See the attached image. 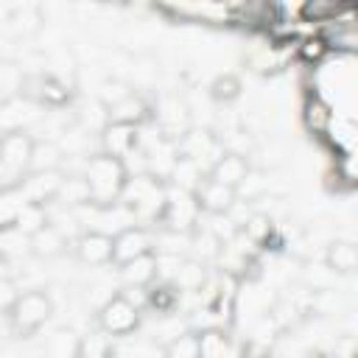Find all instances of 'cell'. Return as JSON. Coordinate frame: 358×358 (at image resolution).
<instances>
[{
    "instance_id": "cell-1",
    "label": "cell",
    "mask_w": 358,
    "mask_h": 358,
    "mask_svg": "<svg viewBox=\"0 0 358 358\" xmlns=\"http://www.w3.org/2000/svg\"><path fill=\"white\" fill-rule=\"evenodd\" d=\"M84 182H87L90 201L98 204V207H109L123 193V187H126L129 179H126V168H123V162L117 157L98 154V157L87 159Z\"/></svg>"
},
{
    "instance_id": "cell-27",
    "label": "cell",
    "mask_w": 358,
    "mask_h": 358,
    "mask_svg": "<svg viewBox=\"0 0 358 358\" xmlns=\"http://www.w3.org/2000/svg\"><path fill=\"white\" fill-rule=\"evenodd\" d=\"M103 358H117V355H112V352H109V355H103Z\"/></svg>"
},
{
    "instance_id": "cell-4",
    "label": "cell",
    "mask_w": 358,
    "mask_h": 358,
    "mask_svg": "<svg viewBox=\"0 0 358 358\" xmlns=\"http://www.w3.org/2000/svg\"><path fill=\"white\" fill-rule=\"evenodd\" d=\"M123 193L129 199V210L137 215H154L165 204V190L154 176H134L126 182Z\"/></svg>"
},
{
    "instance_id": "cell-22",
    "label": "cell",
    "mask_w": 358,
    "mask_h": 358,
    "mask_svg": "<svg viewBox=\"0 0 358 358\" xmlns=\"http://www.w3.org/2000/svg\"><path fill=\"white\" fill-rule=\"evenodd\" d=\"M165 358H199L196 336H176L171 347H165Z\"/></svg>"
},
{
    "instance_id": "cell-17",
    "label": "cell",
    "mask_w": 358,
    "mask_h": 358,
    "mask_svg": "<svg viewBox=\"0 0 358 358\" xmlns=\"http://www.w3.org/2000/svg\"><path fill=\"white\" fill-rule=\"evenodd\" d=\"M327 266L333 268V271H355V266H358V249H355V243H350V241H336V243H330V249H327Z\"/></svg>"
},
{
    "instance_id": "cell-2",
    "label": "cell",
    "mask_w": 358,
    "mask_h": 358,
    "mask_svg": "<svg viewBox=\"0 0 358 358\" xmlns=\"http://www.w3.org/2000/svg\"><path fill=\"white\" fill-rule=\"evenodd\" d=\"M50 310H53V302L45 291H28V294L17 296V302L8 310V319L20 336H31L34 330H39L48 322Z\"/></svg>"
},
{
    "instance_id": "cell-12",
    "label": "cell",
    "mask_w": 358,
    "mask_h": 358,
    "mask_svg": "<svg viewBox=\"0 0 358 358\" xmlns=\"http://www.w3.org/2000/svg\"><path fill=\"white\" fill-rule=\"evenodd\" d=\"M59 187H62V176L56 171H42V173H34L31 179H25L22 193L28 196L31 204H45L48 199H56Z\"/></svg>"
},
{
    "instance_id": "cell-5",
    "label": "cell",
    "mask_w": 358,
    "mask_h": 358,
    "mask_svg": "<svg viewBox=\"0 0 358 358\" xmlns=\"http://www.w3.org/2000/svg\"><path fill=\"white\" fill-rule=\"evenodd\" d=\"M162 210H165V221H168V227L179 232V229H187V227L196 224L199 201H196V196H193L190 190L179 187V190H173V193H165V204H162Z\"/></svg>"
},
{
    "instance_id": "cell-10",
    "label": "cell",
    "mask_w": 358,
    "mask_h": 358,
    "mask_svg": "<svg viewBox=\"0 0 358 358\" xmlns=\"http://www.w3.org/2000/svg\"><path fill=\"white\" fill-rule=\"evenodd\" d=\"M179 148H182L185 159H190L193 165H201V159H210V165H213L224 154L221 145H218V140L210 131H187Z\"/></svg>"
},
{
    "instance_id": "cell-8",
    "label": "cell",
    "mask_w": 358,
    "mask_h": 358,
    "mask_svg": "<svg viewBox=\"0 0 358 358\" xmlns=\"http://www.w3.org/2000/svg\"><path fill=\"white\" fill-rule=\"evenodd\" d=\"M246 176H249V165H246L243 154H232V151H227V154H221V157L210 165V176H207V179H213V182H218V185H227V187L238 190V187L243 185Z\"/></svg>"
},
{
    "instance_id": "cell-26",
    "label": "cell",
    "mask_w": 358,
    "mask_h": 358,
    "mask_svg": "<svg viewBox=\"0 0 358 358\" xmlns=\"http://www.w3.org/2000/svg\"><path fill=\"white\" fill-rule=\"evenodd\" d=\"M76 358H90V355H84V352H81V355H76Z\"/></svg>"
},
{
    "instance_id": "cell-9",
    "label": "cell",
    "mask_w": 358,
    "mask_h": 358,
    "mask_svg": "<svg viewBox=\"0 0 358 358\" xmlns=\"http://www.w3.org/2000/svg\"><path fill=\"white\" fill-rule=\"evenodd\" d=\"M196 201H199V210H207L213 215H221V213H229L232 204H235V190L227 187V185H218L213 179H204L196 190Z\"/></svg>"
},
{
    "instance_id": "cell-25",
    "label": "cell",
    "mask_w": 358,
    "mask_h": 358,
    "mask_svg": "<svg viewBox=\"0 0 358 358\" xmlns=\"http://www.w3.org/2000/svg\"><path fill=\"white\" fill-rule=\"evenodd\" d=\"M20 291L8 277H0V310H11V305L17 302Z\"/></svg>"
},
{
    "instance_id": "cell-6",
    "label": "cell",
    "mask_w": 358,
    "mask_h": 358,
    "mask_svg": "<svg viewBox=\"0 0 358 358\" xmlns=\"http://www.w3.org/2000/svg\"><path fill=\"white\" fill-rule=\"evenodd\" d=\"M143 255H151V238L145 229L126 227L112 238V260H117L120 266L134 257H143Z\"/></svg>"
},
{
    "instance_id": "cell-24",
    "label": "cell",
    "mask_w": 358,
    "mask_h": 358,
    "mask_svg": "<svg viewBox=\"0 0 358 358\" xmlns=\"http://www.w3.org/2000/svg\"><path fill=\"white\" fill-rule=\"evenodd\" d=\"M213 98H215V101H232V98H238V81H235L232 76L215 78V84H213Z\"/></svg>"
},
{
    "instance_id": "cell-3",
    "label": "cell",
    "mask_w": 358,
    "mask_h": 358,
    "mask_svg": "<svg viewBox=\"0 0 358 358\" xmlns=\"http://www.w3.org/2000/svg\"><path fill=\"white\" fill-rule=\"evenodd\" d=\"M98 324H101V330L109 333V336H129V333H134V327L140 324V310H137V305H134L129 296L115 294V296L106 299V305L101 308Z\"/></svg>"
},
{
    "instance_id": "cell-7",
    "label": "cell",
    "mask_w": 358,
    "mask_h": 358,
    "mask_svg": "<svg viewBox=\"0 0 358 358\" xmlns=\"http://www.w3.org/2000/svg\"><path fill=\"white\" fill-rule=\"evenodd\" d=\"M31 151H34V140L25 131H20V129H14V131L0 137V165L8 168V171L28 168Z\"/></svg>"
},
{
    "instance_id": "cell-15",
    "label": "cell",
    "mask_w": 358,
    "mask_h": 358,
    "mask_svg": "<svg viewBox=\"0 0 358 358\" xmlns=\"http://www.w3.org/2000/svg\"><path fill=\"white\" fill-rule=\"evenodd\" d=\"M45 352H48V358H76V355L84 352V344H81V338H78L73 330L59 327V330H53V333L48 336Z\"/></svg>"
},
{
    "instance_id": "cell-16",
    "label": "cell",
    "mask_w": 358,
    "mask_h": 358,
    "mask_svg": "<svg viewBox=\"0 0 358 358\" xmlns=\"http://www.w3.org/2000/svg\"><path fill=\"white\" fill-rule=\"evenodd\" d=\"M199 341V358H235L229 338L221 330H204L196 336Z\"/></svg>"
},
{
    "instance_id": "cell-23",
    "label": "cell",
    "mask_w": 358,
    "mask_h": 358,
    "mask_svg": "<svg viewBox=\"0 0 358 358\" xmlns=\"http://www.w3.org/2000/svg\"><path fill=\"white\" fill-rule=\"evenodd\" d=\"M120 358H165V347H157L154 341H134L120 350Z\"/></svg>"
},
{
    "instance_id": "cell-14",
    "label": "cell",
    "mask_w": 358,
    "mask_h": 358,
    "mask_svg": "<svg viewBox=\"0 0 358 358\" xmlns=\"http://www.w3.org/2000/svg\"><path fill=\"white\" fill-rule=\"evenodd\" d=\"M103 143H106V154L120 159V157H126L137 145V126L109 123L106 131H103Z\"/></svg>"
},
{
    "instance_id": "cell-21",
    "label": "cell",
    "mask_w": 358,
    "mask_h": 358,
    "mask_svg": "<svg viewBox=\"0 0 358 358\" xmlns=\"http://www.w3.org/2000/svg\"><path fill=\"white\" fill-rule=\"evenodd\" d=\"M56 199H64V204H84V201H90V193H87V182H84V176L62 179V187H59Z\"/></svg>"
},
{
    "instance_id": "cell-18",
    "label": "cell",
    "mask_w": 358,
    "mask_h": 358,
    "mask_svg": "<svg viewBox=\"0 0 358 358\" xmlns=\"http://www.w3.org/2000/svg\"><path fill=\"white\" fill-rule=\"evenodd\" d=\"M120 274H123V280L131 282V285H145V282H151L154 274H157V260H154V255L134 257V260L123 263Z\"/></svg>"
},
{
    "instance_id": "cell-19",
    "label": "cell",
    "mask_w": 358,
    "mask_h": 358,
    "mask_svg": "<svg viewBox=\"0 0 358 358\" xmlns=\"http://www.w3.org/2000/svg\"><path fill=\"white\" fill-rule=\"evenodd\" d=\"M62 162V151L56 143H34V151H31V168L36 173L42 171H56V165Z\"/></svg>"
},
{
    "instance_id": "cell-20",
    "label": "cell",
    "mask_w": 358,
    "mask_h": 358,
    "mask_svg": "<svg viewBox=\"0 0 358 358\" xmlns=\"http://www.w3.org/2000/svg\"><path fill=\"white\" fill-rule=\"evenodd\" d=\"M31 241H34V249H36L39 255H45V257L59 255V252L64 249V238H62V232H59L56 227H50V224H45L39 232H34Z\"/></svg>"
},
{
    "instance_id": "cell-13",
    "label": "cell",
    "mask_w": 358,
    "mask_h": 358,
    "mask_svg": "<svg viewBox=\"0 0 358 358\" xmlns=\"http://www.w3.org/2000/svg\"><path fill=\"white\" fill-rule=\"evenodd\" d=\"M109 112V123H123V126H137L140 120H145L148 117V106L134 95V92H129L123 101H117V103H112V106H106Z\"/></svg>"
},
{
    "instance_id": "cell-11",
    "label": "cell",
    "mask_w": 358,
    "mask_h": 358,
    "mask_svg": "<svg viewBox=\"0 0 358 358\" xmlns=\"http://www.w3.org/2000/svg\"><path fill=\"white\" fill-rule=\"evenodd\" d=\"M76 252L90 266H103L112 260V238L106 232H84L76 241Z\"/></svg>"
}]
</instances>
